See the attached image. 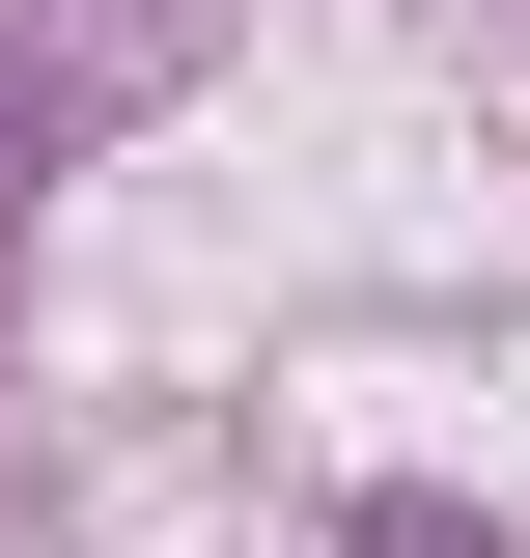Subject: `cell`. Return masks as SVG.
<instances>
[{
	"instance_id": "cell-1",
	"label": "cell",
	"mask_w": 530,
	"mask_h": 558,
	"mask_svg": "<svg viewBox=\"0 0 530 558\" xmlns=\"http://www.w3.org/2000/svg\"><path fill=\"white\" fill-rule=\"evenodd\" d=\"M363 558H474V531H447V502H363Z\"/></svg>"
}]
</instances>
